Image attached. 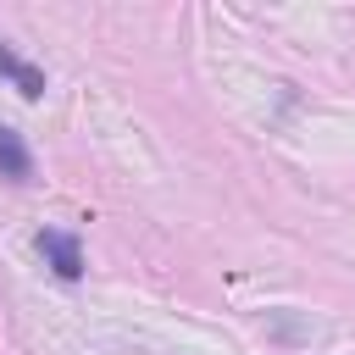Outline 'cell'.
<instances>
[{
    "label": "cell",
    "mask_w": 355,
    "mask_h": 355,
    "mask_svg": "<svg viewBox=\"0 0 355 355\" xmlns=\"http://www.w3.org/2000/svg\"><path fill=\"white\" fill-rule=\"evenodd\" d=\"M33 250L44 255V266L55 272V277H83V244H78V233H67V227H39L33 233Z\"/></svg>",
    "instance_id": "obj_1"
},
{
    "label": "cell",
    "mask_w": 355,
    "mask_h": 355,
    "mask_svg": "<svg viewBox=\"0 0 355 355\" xmlns=\"http://www.w3.org/2000/svg\"><path fill=\"white\" fill-rule=\"evenodd\" d=\"M0 78H6V83H11L22 100H39V94H44V72H39L33 61H22V55H17L6 39H0Z\"/></svg>",
    "instance_id": "obj_2"
},
{
    "label": "cell",
    "mask_w": 355,
    "mask_h": 355,
    "mask_svg": "<svg viewBox=\"0 0 355 355\" xmlns=\"http://www.w3.org/2000/svg\"><path fill=\"white\" fill-rule=\"evenodd\" d=\"M0 178H11V183H28V178H33V155H28V144H22V133L6 128V122H0Z\"/></svg>",
    "instance_id": "obj_3"
}]
</instances>
